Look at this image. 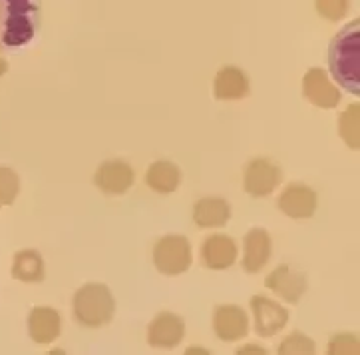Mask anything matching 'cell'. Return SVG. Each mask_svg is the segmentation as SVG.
<instances>
[{"instance_id": "1", "label": "cell", "mask_w": 360, "mask_h": 355, "mask_svg": "<svg viewBox=\"0 0 360 355\" xmlns=\"http://www.w3.org/2000/svg\"><path fill=\"white\" fill-rule=\"evenodd\" d=\"M330 76L349 94H360V20L354 18L345 28H340L333 38L328 52Z\"/></svg>"}, {"instance_id": "2", "label": "cell", "mask_w": 360, "mask_h": 355, "mask_svg": "<svg viewBox=\"0 0 360 355\" xmlns=\"http://www.w3.org/2000/svg\"><path fill=\"white\" fill-rule=\"evenodd\" d=\"M38 24V0H0V52L18 50L30 44Z\"/></svg>"}, {"instance_id": "3", "label": "cell", "mask_w": 360, "mask_h": 355, "mask_svg": "<svg viewBox=\"0 0 360 355\" xmlns=\"http://www.w3.org/2000/svg\"><path fill=\"white\" fill-rule=\"evenodd\" d=\"M72 316L86 330L110 325L116 316V299L105 284H84L72 297Z\"/></svg>"}, {"instance_id": "4", "label": "cell", "mask_w": 360, "mask_h": 355, "mask_svg": "<svg viewBox=\"0 0 360 355\" xmlns=\"http://www.w3.org/2000/svg\"><path fill=\"white\" fill-rule=\"evenodd\" d=\"M151 260H153L155 270L162 275H167V278L181 275L193 263L191 242L186 236H181V234H169V236L160 237L153 244Z\"/></svg>"}, {"instance_id": "5", "label": "cell", "mask_w": 360, "mask_h": 355, "mask_svg": "<svg viewBox=\"0 0 360 355\" xmlns=\"http://www.w3.org/2000/svg\"><path fill=\"white\" fill-rule=\"evenodd\" d=\"M283 182V168L267 156L251 158L243 168V189L251 198H267Z\"/></svg>"}, {"instance_id": "6", "label": "cell", "mask_w": 360, "mask_h": 355, "mask_svg": "<svg viewBox=\"0 0 360 355\" xmlns=\"http://www.w3.org/2000/svg\"><path fill=\"white\" fill-rule=\"evenodd\" d=\"M134 184L136 170L122 158L104 160L94 172V186L105 196H124L134 188Z\"/></svg>"}, {"instance_id": "7", "label": "cell", "mask_w": 360, "mask_h": 355, "mask_svg": "<svg viewBox=\"0 0 360 355\" xmlns=\"http://www.w3.org/2000/svg\"><path fill=\"white\" fill-rule=\"evenodd\" d=\"M277 208L290 220H311L319 210V194L302 182H290L279 194Z\"/></svg>"}, {"instance_id": "8", "label": "cell", "mask_w": 360, "mask_h": 355, "mask_svg": "<svg viewBox=\"0 0 360 355\" xmlns=\"http://www.w3.org/2000/svg\"><path fill=\"white\" fill-rule=\"evenodd\" d=\"M253 328L259 337H273L281 333L289 323V309L267 296L251 297Z\"/></svg>"}, {"instance_id": "9", "label": "cell", "mask_w": 360, "mask_h": 355, "mask_svg": "<svg viewBox=\"0 0 360 355\" xmlns=\"http://www.w3.org/2000/svg\"><path fill=\"white\" fill-rule=\"evenodd\" d=\"M146 337L153 349H175L186 337V321L174 311H160L150 321Z\"/></svg>"}, {"instance_id": "10", "label": "cell", "mask_w": 360, "mask_h": 355, "mask_svg": "<svg viewBox=\"0 0 360 355\" xmlns=\"http://www.w3.org/2000/svg\"><path fill=\"white\" fill-rule=\"evenodd\" d=\"M211 325L217 340L225 344H233V342L243 340L249 333V316L237 304H221L213 308Z\"/></svg>"}, {"instance_id": "11", "label": "cell", "mask_w": 360, "mask_h": 355, "mask_svg": "<svg viewBox=\"0 0 360 355\" xmlns=\"http://www.w3.org/2000/svg\"><path fill=\"white\" fill-rule=\"evenodd\" d=\"M265 285L269 292H273L283 301L299 304L309 289V278L301 270L290 268L289 263H281L265 278Z\"/></svg>"}, {"instance_id": "12", "label": "cell", "mask_w": 360, "mask_h": 355, "mask_svg": "<svg viewBox=\"0 0 360 355\" xmlns=\"http://www.w3.org/2000/svg\"><path fill=\"white\" fill-rule=\"evenodd\" d=\"M302 96L307 102L323 110H333L340 104L342 94L338 86L323 68H309L302 76Z\"/></svg>"}, {"instance_id": "13", "label": "cell", "mask_w": 360, "mask_h": 355, "mask_svg": "<svg viewBox=\"0 0 360 355\" xmlns=\"http://www.w3.org/2000/svg\"><path fill=\"white\" fill-rule=\"evenodd\" d=\"M239 258L237 242L227 234H211L201 244V263L211 272H225Z\"/></svg>"}, {"instance_id": "14", "label": "cell", "mask_w": 360, "mask_h": 355, "mask_svg": "<svg viewBox=\"0 0 360 355\" xmlns=\"http://www.w3.org/2000/svg\"><path fill=\"white\" fill-rule=\"evenodd\" d=\"M273 258V239L271 234L263 228L249 230L243 237L241 249V268L247 273L263 272Z\"/></svg>"}, {"instance_id": "15", "label": "cell", "mask_w": 360, "mask_h": 355, "mask_svg": "<svg viewBox=\"0 0 360 355\" xmlns=\"http://www.w3.org/2000/svg\"><path fill=\"white\" fill-rule=\"evenodd\" d=\"M251 94V78L249 74L235 66V64H225L217 70L213 78V96L221 102H237Z\"/></svg>"}, {"instance_id": "16", "label": "cell", "mask_w": 360, "mask_h": 355, "mask_svg": "<svg viewBox=\"0 0 360 355\" xmlns=\"http://www.w3.org/2000/svg\"><path fill=\"white\" fill-rule=\"evenodd\" d=\"M28 333L38 345L54 344L62 333V316L50 306H36L28 313Z\"/></svg>"}, {"instance_id": "17", "label": "cell", "mask_w": 360, "mask_h": 355, "mask_svg": "<svg viewBox=\"0 0 360 355\" xmlns=\"http://www.w3.org/2000/svg\"><path fill=\"white\" fill-rule=\"evenodd\" d=\"M191 218L201 230H219L231 220V206L221 196H205L193 204Z\"/></svg>"}, {"instance_id": "18", "label": "cell", "mask_w": 360, "mask_h": 355, "mask_svg": "<svg viewBox=\"0 0 360 355\" xmlns=\"http://www.w3.org/2000/svg\"><path fill=\"white\" fill-rule=\"evenodd\" d=\"M11 273L20 284H40L46 278V261L38 249H18L12 258Z\"/></svg>"}, {"instance_id": "19", "label": "cell", "mask_w": 360, "mask_h": 355, "mask_svg": "<svg viewBox=\"0 0 360 355\" xmlns=\"http://www.w3.org/2000/svg\"><path fill=\"white\" fill-rule=\"evenodd\" d=\"M181 168L172 160H155L146 170V186L155 194H174L181 186Z\"/></svg>"}, {"instance_id": "20", "label": "cell", "mask_w": 360, "mask_h": 355, "mask_svg": "<svg viewBox=\"0 0 360 355\" xmlns=\"http://www.w3.org/2000/svg\"><path fill=\"white\" fill-rule=\"evenodd\" d=\"M338 136L350 150H360V104L352 102L338 114Z\"/></svg>"}, {"instance_id": "21", "label": "cell", "mask_w": 360, "mask_h": 355, "mask_svg": "<svg viewBox=\"0 0 360 355\" xmlns=\"http://www.w3.org/2000/svg\"><path fill=\"white\" fill-rule=\"evenodd\" d=\"M279 355H314L316 344L302 332L289 333L277 347Z\"/></svg>"}, {"instance_id": "22", "label": "cell", "mask_w": 360, "mask_h": 355, "mask_svg": "<svg viewBox=\"0 0 360 355\" xmlns=\"http://www.w3.org/2000/svg\"><path fill=\"white\" fill-rule=\"evenodd\" d=\"M20 194V178L12 168L0 166V206H12Z\"/></svg>"}, {"instance_id": "23", "label": "cell", "mask_w": 360, "mask_h": 355, "mask_svg": "<svg viewBox=\"0 0 360 355\" xmlns=\"http://www.w3.org/2000/svg\"><path fill=\"white\" fill-rule=\"evenodd\" d=\"M326 355H360V340L356 333H335L326 345Z\"/></svg>"}, {"instance_id": "24", "label": "cell", "mask_w": 360, "mask_h": 355, "mask_svg": "<svg viewBox=\"0 0 360 355\" xmlns=\"http://www.w3.org/2000/svg\"><path fill=\"white\" fill-rule=\"evenodd\" d=\"M316 14L328 23H340L350 11V0H314Z\"/></svg>"}, {"instance_id": "25", "label": "cell", "mask_w": 360, "mask_h": 355, "mask_svg": "<svg viewBox=\"0 0 360 355\" xmlns=\"http://www.w3.org/2000/svg\"><path fill=\"white\" fill-rule=\"evenodd\" d=\"M247 354L267 355V349H265V347H261V345H255V344L241 345V347H239V349H237V355H247Z\"/></svg>"}, {"instance_id": "26", "label": "cell", "mask_w": 360, "mask_h": 355, "mask_svg": "<svg viewBox=\"0 0 360 355\" xmlns=\"http://www.w3.org/2000/svg\"><path fill=\"white\" fill-rule=\"evenodd\" d=\"M6 72H8V62H6V60L0 56V76H4Z\"/></svg>"}, {"instance_id": "27", "label": "cell", "mask_w": 360, "mask_h": 355, "mask_svg": "<svg viewBox=\"0 0 360 355\" xmlns=\"http://www.w3.org/2000/svg\"><path fill=\"white\" fill-rule=\"evenodd\" d=\"M186 354H207V349L205 347H189Z\"/></svg>"}]
</instances>
